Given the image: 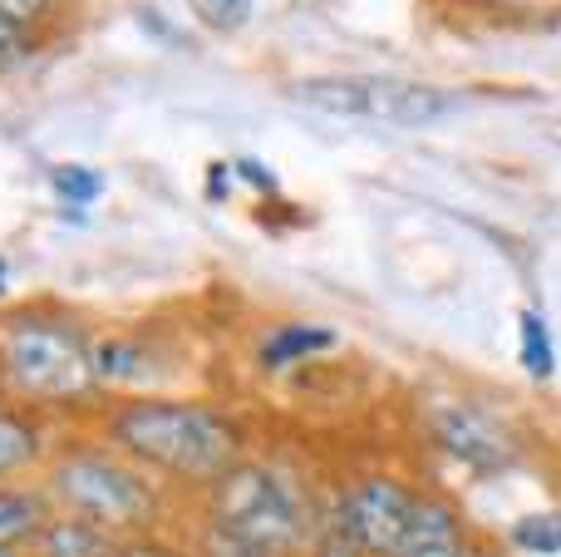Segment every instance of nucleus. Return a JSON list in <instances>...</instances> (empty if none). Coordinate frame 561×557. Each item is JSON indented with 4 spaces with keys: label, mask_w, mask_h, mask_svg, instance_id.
I'll return each instance as SVG.
<instances>
[{
    "label": "nucleus",
    "mask_w": 561,
    "mask_h": 557,
    "mask_svg": "<svg viewBox=\"0 0 561 557\" xmlns=\"http://www.w3.org/2000/svg\"><path fill=\"white\" fill-rule=\"evenodd\" d=\"M25 55H30V35H25V25H15V20L0 15V65H20Z\"/></svg>",
    "instance_id": "obj_19"
},
{
    "label": "nucleus",
    "mask_w": 561,
    "mask_h": 557,
    "mask_svg": "<svg viewBox=\"0 0 561 557\" xmlns=\"http://www.w3.org/2000/svg\"><path fill=\"white\" fill-rule=\"evenodd\" d=\"M49 0H0V15L15 20V25H25V20H39L45 15Z\"/></svg>",
    "instance_id": "obj_22"
},
{
    "label": "nucleus",
    "mask_w": 561,
    "mask_h": 557,
    "mask_svg": "<svg viewBox=\"0 0 561 557\" xmlns=\"http://www.w3.org/2000/svg\"><path fill=\"white\" fill-rule=\"evenodd\" d=\"M523 371L533 380H552L557 371V351H552V331L537 311H523Z\"/></svg>",
    "instance_id": "obj_16"
},
{
    "label": "nucleus",
    "mask_w": 561,
    "mask_h": 557,
    "mask_svg": "<svg viewBox=\"0 0 561 557\" xmlns=\"http://www.w3.org/2000/svg\"><path fill=\"white\" fill-rule=\"evenodd\" d=\"M108 444L124 459H134L138 469L213 489L227 469L242 464L247 434L232 414L213 410V405L138 395V400H124L108 414Z\"/></svg>",
    "instance_id": "obj_1"
},
{
    "label": "nucleus",
    "mask_w": 561,
    "mask_h": 557,
    "mask_svg": "<svg viewBox=\"0 0 561 557\" xmlns=\"http://www.w3.org/2000/svg\"><path fill=\"white\" fill-rule=\"evenodd\" d=\"M193 10L203 25H213L227 35V30H242L247 20L256 15V0H193Z\"/></svg>",
    "instance_id": "obj_18"
},
{
    "label": "nucleus",
    "mask_w": 561,
    "mask_h": 557,
    "mask_svg": "<svg viewBox=\"0 0 561 557\" xmlns=\"http://www.w3.org/2000/svg\"><path fill=\"white\" fill-rule=\"evenodd\" d=\"M232 168L247 178V183H256V187H266V193H276V178H272V168H266V163H256V158H242V163H232Z\"/></svg>",
    "instance_id": "obj_23"
},
{
    "label": "nucleus",
    "mask_w": 561,
    "mask_h": 557,
    "mask_svg": "<svg viewBox=\"0 0 561 557\" xmlns=\"http://www.w3.org/2000/svg\"><path fill=\"white\" fill-rule=\"evenodd\" d=\"M5 286H10V266H5V257H0V296H5Z\"/></svg>",
    "instance_id": "obj_25"
},
{
    "label": "nucleus",
    "mask_w": 561,
    "mask_h": 557,
    "mask_svg": "<svg viewBox=\"0 0 561 557\" xmlns=\"http://www.w3.org/2000/svg\"><path fill=\"white\" fill-rule=\"evenodd\" d=\"M310 557H369L365 553V543L355 538V528H350V519H345V509H340V499H335V509L325 513V523L320 528H310Z\"/></svg>",
    "instance_id": "obj_15"
},
{
    "label": "nucleus",
    "mask_w": 561,
    "mask_h": 557,
    "mask_svg": "<svg viewBox=\"0 0 561 557\" xmlns=\"http://www.w3.org/2000/svg\"><path fill=\"white\" fill-rule=\"evenodd\" d=\"M0 380L15 400L75 405L94 390V341L65 316H15L0 336Z\"/></svg>",
    "instance_id": "obj_2"
},
{
    "label": "nucleus",
    "mask_w": 561,
    "mask_h": 557,
    "mask_svg": "<svg viewBox=\"0 0 561 557\" xmlns=\"http://www.w3.org/2000/svg\"><path fill=\"white\" fill-rule=\"evenodd\" d=\"M414 503H419V493L404 489L399 479H389V474H369V479L350 484V489L340 493V509H345L350 528H355V538L365 543L369 557L399 553V543H404V533H409V519H414Z\"/></svg>",
    "instance_id": "obj_7"
},
{
    "label": "nucleus",
    "mask_w": 561,
    "mask_h": 557,
    "mask_svg": "<svg viewBox=\"0 0 561 557\" xmlns=\"http://www.w3.org/2000/svg\"><path fill=\"white\" fill-rule=\"evenodd\" d=\"M507 543L527 557H557L561 553V513L557 509H537L507 528Z\"/></svg>",
    "instance_id": "obj_14"
},
{
    "label": "nucleus",
    "mask_w": 561,
    "mask_h": 557,
    "mask_svg": "<svg viewBox=\"0 0 561 557\" xmlns=\"http://www.w3.org/2000/svg\"><path fill=\"white\" fill-rule=\"evenodd\" d=\"M0 557H30V553H20V548H0Z\"/></svg>",
    "instance_id": "obj_26"
},
{
    "label": "nucleus",
    "mask_w": 561,
    "mask_h": 557,
    "mask_svg": "<svg viewBox=\"0 0 561 557\" xmlns=\"http://www.w3.org/2000/svg\"><path fill=\"white\" fill-rule=\"evenodd\" d=\"M45 454V434L25 410H0V484L20 479L25 469H35Z\"/></svg>",
    "instance_id": "obj_12"
},
{
    "label": "nucleus",
    "mask_w": 561,
    "mask_h": 557,
    "mask_svg": "<svg viewBox=\"0 0 561 557\" xmlns=\"http://www.w3.org/2000/svg\"><path fill=\"white\" fill-rule=\"evenodd\" d=\"M340 336L325 331V326H276L272 336H262V345H256V361H262V371H290V365L310 361V355H325L335 351Z\"/></svg>",
    "instance_id": "obj_11"
},
{
    "label": "nucleus",
    "mask_w": 561,
    "mask_h": 557,
    "mask_svg": "<svg viewBox=\"0 0 561 557\" xmlns=\"http://www.w3.org/2000/svg\"><path fill=\"white\" fill-rule=\"evenodd\" d=\"M45 493L59 513L84 519L104 533H148V523L158 519V493L148 484V474L134 459H118L108 450H69L49 464Z\"/></svg>",
    "instance_id": "obj_4"
},
{
    "label": "nucleus",
    "mask_w": 561,
    "mask_h": 557,
    "mask_svg": "<svg viewBox=\"0 0 561 557\" xmlns=\"http://www.w3.org/2000/svg\"><path fill=\"white\" fill-rule=\"evenodd\" d=\"M55 519V503L45 489H30V484H0V548H20L45 533V523Z\"/></svg>",
    "instance_id": "obj_9"
},
{
    "label": "nucleus",
    "mask_w": 561,
    "mask_h": 557,
    "mask_svg": "<svg viewBox=\"0 0 561 557\" xmlns=\"http://www.w3.org/2000/svg\"><path fill=\"white\" fill-rule=\"evenodd\" d=\"M114 557H183V553L168 548V543H158V538H148V533H134V538H118Z\"/></svg>",
    "instance_id": "obj_20"
},
{
    "label": "nucleus",
    "mask_w": 561,
    "mask_h": 557,
    "mask_svg": "<svg viewBox=\"0 0 561 557\" xmlns=\"http://www.w3.org/2000/svg\"><path fill=\"white\" fill-rule=\"evenodd\" d=\"M290 99L330 118L399 124V128L434 124V118L458 109V94H448V89L414 84V79H394V75H316L290 84Z\"/></svg>",
    "instance_id": "obj_5"
},
{
    "label": "nucleus",
    "mask_w": 561,
    "mask_h": 557,
    "mask_svg": "<svg viewBox=\"0 0 561 557\" xmlns=\"http://www.w3.org/2000/svg\"><path fill=\"white\" fill-rule=\"evenodd\" d=\"M148 371V355L138 341H124V336H104L94 341V380L99 385H128V380H144Z\"/></svg>",
    "instance_id": "obj_13"
},
{
    "label": "nucleus",
    "mask_w": 561,
    "mask_h": 557,
    "mask_svg": "<svg viewBox=\"0 0 561 557\" xmlns=\"http://www.w3.org/2000/svg\"><path fill=\"white\" fill-rule=\"evenodd\" d=\"M203 557H276V553L247 548V543H232V538H222V533L207 528V538H203Z\"/></svg>",
    "instance_id": "obj_21"
},
{
    "label": "nucleus",
    "mask_w": 561,
    "mask_h": 557,
    "mask_svg": "<svg viewBox=\"0 0 561 557\" xmlns=\"http://www.w3.org/2000/svg\"><path fill=\"white\" fill-rule=\"evenodd\" d=\"M232 173H237L232 163H213V183H207V187H213V197H227V187H232Z\"/></svg>",
    "instance_id": "obj_24"
},
{
    "label": "nucleus",
    "mask_w": 561,
    "mask_h": 557,
    "mask_svg": "<svg viewBox=\"0 0 561 557\" xmlns=\"http://www.w3.org/2000/svg\"><path fill=\"white\" fill-rule=\"evenodd\" d=\"M25 553L30 557H114L118 538L104 528H94V523H84V519L55 513V519L45 523V533H39Z\"/></svg>",
    "instance_id": "obj_10"
},
{
    "label": "nucleus",
    "mask_w": 561,
    "mask_h": 557,
    "mask_svg": "<svg viewBox=\"0 0 561 557\" xmlns=\"http://www.w3.org/2000/svg\"><path fill=\"white\" fill-rule=\"evenodd\" d=\"M428 430H434V440L444 444L448 459L468 464V469H478V474H503V469L517 464L513 430H507L503 420H493L488 410L468 405V400L438 405V410L428 414Z\"/></svg>",
    "instance_id": "obj_6"
},
{
    "label": "nucleus",
    "mask_w": 561,
    "mask_h": 557,
    "mask_svg": "<svg viewBox=\"0 0 561 557\" xmlns=\"http://www.w3.org/2000/svg\"><path fill=\"white\" fill-rule=\"evenodd\" d=\"M394 557H468V528L444 499H424L419 493L409 533Z\"/></svg>",
    "instance_id": "obj_8"
},
{
    "label": "nucleus",
    "mask_w": 561,
    "mask_h": 557,
    "mask_svg": "<svg viewBox=\"0 0 561 557\" xmlns=\"http://www.w3.org/2000/svg\"><path fill=\"white\" fill-rule=\"evenodd\" d=\"M207 519L213 533L247 548H262L276 557H300L310 548V513L306 499L286 474L272 464H237L207 489Z\"/></svg>",
    "instance_id": "obj_3"
},
{
    "label": "nucleus",
    "mask_w": 561,
    "mask_h": 557,
    "mask_svg": "<svg viewBox=\"0 0 561 557\" xmlns=\"http://www.w3.org/2000/svg\"><path fill=\"white\" fill-rule=\"evenodd\" d=\"M49 183H55V193L75 207L94 203V197L104 193V173H94V168H84V163H59L55 173H49Z\"/></svg>",
    "instance_id": "obj_17"
}]
</instances>
